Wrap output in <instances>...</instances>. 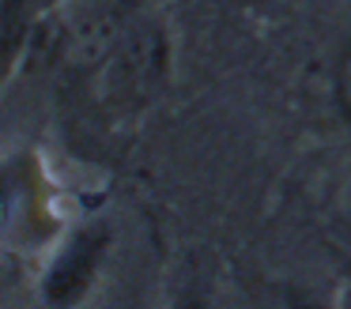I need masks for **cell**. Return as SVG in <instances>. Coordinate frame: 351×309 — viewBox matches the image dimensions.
Returning a JSON list of instances; mask_svg holds the SVG:
<instances>
[{
    "instance_id": "cell-1",
    "label": "cell",
    "mask_w": 351,
    "mask_h": 309,
    "mask_svg": "<svg viewBox=\"0 0 351 309\" xmlns=\"http://www.w3.org/2000/svg\"><path fill=\"white\" fill-rule=\"evenodd\" d=\"M102 249H106L102 226H84V230L72 234L61 245V256L53 260V268H49V275H46V301H53V306H72V301L84 298V291L95 279Z\"/></svg>"
},
{
    "instance_id": "cell-2",
    "label": "cell",
    "mask_w": 351,
    "mask_h": 309,
    "mask_svg": "<svg viewBox=\"0 0 351 309\" xmlns=\"http://www.w3.org/2000/svg\"><path fill=\"white\" fill-rule=\"evenodd\" d=\"M340 87H343V102H348V110H351V49H348V57H343V72H340Z\"/></svg>"
}]
</instances>
